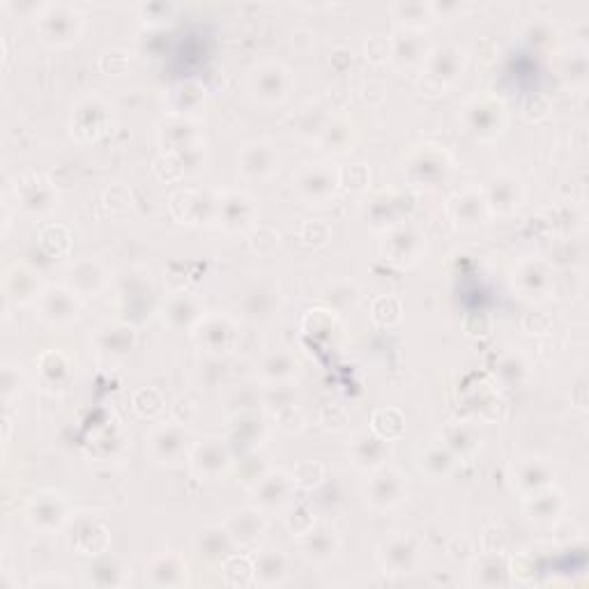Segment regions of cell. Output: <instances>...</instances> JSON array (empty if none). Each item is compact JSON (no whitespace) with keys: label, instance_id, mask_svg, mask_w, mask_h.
Returning a JSON list of instances; mask_svg holds the SVG:
<instances>
[{"label":"cell","instance_id":"6da1fadb","mask_svg":"<svg viewBox=\"0 0 589 589\" xmlns=\"http://www.w3.org/2000/svg\"><path fill=\"white\" fill-rule=\"evenodd\" d=\"M465 51L458 49L456 44H442L428 51L422 65V88L428 95L445 93L449 86L461 79L465 72Z\"/></svg>","mask_w":589,"mask_h":589},{"label":"cell","instance_id":"7a4b0ae2","mask_svg":"<svg viewBox=\"0 0 589 589\" xmlns=\"http://www.w3.org/2000/svg\"><path fill=\"white\" fill-rule=\"evenodd\" d=\"M461 122L472 139L481 143L495 141L507 125V111L500 99L491 95L472 97L461 113Z\"/></svg>","mask_w":589,"mask_h":589},{"label":"cell","instance_id":"3957f363","mask_svg":"<svg viewBox=\"0 0 589 589\" xmlns=\"http://www.w3.org/2000/svg\"><path fill=\"white\" fill-rule=\"evenodd\" d=\"M194 435L180 422H171L157 426L148 438V456L159 465H180L189 461L191 449H194Z\"/></svg>","mask_w":589,"mask_h":589},{"label":"cell","instance_id":"277c9868","mask_svg":"<svg viewBox=\"0 0 589 589\" xmlns=\"http://www.w3.org/2000/svg\"><path fill=\"white\" fill-rule=\"evenodd\" d=\"M122 323H141L150 316L155 304V283L143 270H132L120 279L118 288Z\"/></svg>","mask_w":589,"mask_h":589},{"label":"cell","instance_id":"5b68a950","mask_svg":"<svg viewBox=\"0 0 589 589\" xmlns=\"http://www.w3.org/2000/svg\"><path fill=\"white\" fill-rule=\"evenodd\" d=\"M40 37L51 47H67L79 40L83 30L81 12L70 5H47L35 21Z\"/></svg>","mask_w":589,"mask_h":589},{"label":"cell","instance_id":"8992f818","mask_svg":"<svg viewBox=\"0 0 589 589\" xmlns=\"http://www.w3.org/2000/svg\"><path fill=\"white\" fill-rule=\"evenodd\" d=\"M341 187V171L330 164H307L293 175L295 194L309 205L330 203Z\"/></svg>","mask_w":589,"mask_h":589},{"label":"cell","instance_id":"52a82bcc","mask_svg":"<svg viewBox=\"0 0 589 589\" xmlns=\"http://www.w3.org/2000/svg\"><path fill=\"white\" fill-rule=\"evenodd\" d=\"M191 334H194L198 346L203 348V353L214 357H226L240 343L237 323L231 316H224V313H205Z\"/></svg>","mask_w":589,"mask_h":589},{"label":"cell","instance_id":"ba28073f","mask_svg":"<svg viewBox=\"0 0 589 589\" xmlns=\"http://www.w3.org/2000/svg\"><path fill=\"white\" fill-rule=\"evenodd\" d=\"M81 295L67 286H49L37 300V316L49 327H70L81 316Z\"/></svg>","mask_w":589,"mask_h":589},{"label":"cell","instance_id":"9c48e42d","mask_svg":"<svg viewBox=\"0 0 589 589\" xmlns=\"http://www.w3.org/2000/svg\"><path fill=\"white\" fill-rule=\"evenodd\" d=\"M408 495V481L403 474L392 468V465H382L378 470H371V479L366 484V502L378 511H389L405 500Z\"/></svg>","mask_w":589,"mask_h":589},{"label":"cell","instance_id":"30bf717a","mask_svg":"<svg viewBox=\"0 0 589 589\" xmlns=\"http://www.w3.org/2000/svg\"><path fill=\"white\" fill-rule=\"evenodd\" d=\"M189 468L201 481H217L231 468V449L221 438H205L196 442L189 454Z\"/></svg>","mask_w":589,"mask_h":589},{"label":"cell","instance_id":"8fae6325","mask_svg":"<svg viewBox=\"0 0 589 589\" xmlns=\"http://www.w3.org/2000/svg\"><path fill=\"white\" fill-rule=\"evenodd\" d=\"M380 564L387 573H396V576H403V573H412L419 569L422 564V546L415 537L410 534H394L380 546Z\"/></svg>","mask_w":589,"mask_h":589},{"label":"cell","instance_id":"7c38bea8","mask_svg":"<svg viewBox=\"0 0 589 589\" xmlns=\"http://www.w3.org/2000/svg\"><path fill=\"white\" fill-rule=\"evenodd\" d=\"M293 88V76L281 63L265 60L251 72V90L265 104H281Z\"/></svg>","mask_w":589,"mask_h":589},{"label":"cell","instance_id":"4fadbf2b","mask_svg":"<svg viewBox=\"0 0 589 589\" xmlns=\"http://www.w3.org/2000/svg\"><path fill=\"white\" fill-rule=\"evenodd\" d=\"M424 251V235L417 231L415 226L408 224H396L387 231L385 240H382V254L389 263L405 267L417 263L419 256Z\"/></svg>","mask_w":589,"mask_h":589},{"label":"cell","instance_id":"5bb4252c","mask_svg":"<svg viewBox=\"0 0 589 589\" xmlns=\"http://www.w3.org/2000/svg\"><path fill=\"white\" fill-rule=\"evenodd\" d=\"M111 125V109L102 97L90 95L76 104L72 116V132L81 141H95Z\"/></svg>","mask_w":589,"mask_h":589},{"label":"cell","instance_id":"9a60e30c","mask_svg":"<svg viewBox=\"0 0 589 589\" xmlns=\"http://www.w3.org/2000/svg\"><path fill=\"white\" fill-rule=\"evenodd\" d=\"M70 509L58 493H40L30 500L26 509V520L33 530L42 534H53L67 523Z\"/></svg>","mask_w":589,"mask_h":589},{"label":"cell","instance_id":"2e32d148","mask_svg":"<svg viewBox=\"0 0 589 589\" xmlns=\"http://www.w3.org/2000/svg\"><path fill=\"white\" fill-rule=\"evenodd\" d=\"M217 217L221 226L231 233H244L256 226L258 208L256 201L244 191H228L219 198L217 203Z\"/></svg>","mask_w":589,"mask_h":589},{"label":"cell","instance_id":"e0dca14e","mask_svg":"<svg viewBox=\"0 0 589 589\" xmlns=\"http://www.w3.org/2000/svg\"><path fill=\"white\" fill-rule=\"evenodd\" d=\"M514 283L516 288L530 300H546L548 295H553L557 277L546 260L541 258H530L523 260L518 265V270L514 274Z\"/></svg>","mask_w":589,"mask_h":589},{"label":"cell","instance_id":"ac0fdd59","mask_svg":"<svg viewBox=\"0 0 589 589\" xmlns=\"http://www.w3.org/2000/svg\"><path fill=\"white\" fill-rule=\"evenodd\" d=\"M451 168L449 155L445 150L435 148V145H424L417 152H412L408 162H405V173L410 180L419 182V185H433V182L445 180Z\"/></svg>","mask_w":589,"mask_h":589},{"label":"cell","instance_id":"d6986e66","mask_svg":"<svg viewBox=\"0 0 589 589\" xmlns=\"http://www.w3.org/2000/svg\"><path fill=\"white\" fill-rule=\"evenodd\" d=\"M17 201L30 214H47L58 203L56 187L40 173H26L17 180Z\"/></svg>","mask_w":589,"mask_h":589},{"label":"cell","instance_id":"ffe728a7","mask_svg":"<svg viewBox=\"0 0 589 589\" xmlns=\"http://www.w3.org/2000/svg\"><path fill=\"white\" fill-rule=\"evenodd\" d=\"M295 479L293 474H286L283 470H267L260 477L251 491H254V500L260 509H283L293 500L295 495Z\"/></svg>","mask_w":589,"mask_h":589},{"label":"cell","instance_id":"44dd1931","mask_svg":"<svg viewBox=\"0 0 589 589\" xmlns=\"http://www.w3.org/2000/svg\"><path fill=\"white\" fill-rule=\"evenodd\" d=\"M237 166H240V173L247 180L265 182V180H270V178H274V175H277L279 155L270 143L254 141V143H247L240 150Z\"/></svg>","mask_w":589,"mask_h":589},{"label":"cell","instance_id":"7402d4cb","mask_svg":"<svg viewBox=\"0 0 589 589\" xmlns=\"http://www.w3.org/2000/svg\"><path fill=\"white\" fill-rule=\"evenodd\" d=\"M205 316V307L201 297L187 290L173 293L164 304V320L166 325L175 332H194L196 325Z\"/></svg>","mask_w":589,"mask_h":589},{"label":"cell","instance_id":"603a6c76","mask_svg":"<svg viewBox=\"0 0 589 589\" xmlns=\"http://www.w3.org/2000/svg\"><path fill=\"white\" fill-rule=\"evenodd\" d=\"M95 353L111 362L125 359L136 346V332L129 323H106L97 330L93 339Z\"/></svg>","mask_w":589,"mask_h":589},{"label":"cell","instance_id":"cb8c5ba5","mask_svg":"<svg viewBox=\"0 0 589 589\" xmlns=\"http://www.w3.org/2000/svg\"><path fill=\"white\" fill-rule=\"evenodd\" d=\"M67 288H72L76 295L88 297L102 293L109 283V274H106V267L99 263L97 258H79L67 267Z\"/></svg>","mask_w":589,"mask_h":589},{"label":"cell","instance_id":"d4e9b609","mask_svg":"<svg viewBox=\"0 0 589 589\" xmlns=\"http://www.w3.org/2000/svg\"><path fill=\"white\" fill-rule=\"evenodd\" d=\"M159 139H162L168 157H180L203 148L201 129L191 118H173L171 122H166Z\"/></svg>","mask_w":589,"mask_h":589},{"label":"cell","instance_id":"484cf974","mask_svg":"<svg viewBox=\"0 0 589 589\" xmlns=\"http://www.w3.org/2000/svg\"><path fill=\"white\" fill-rule=\"evenodd\" d=\"M297 543H300L302 555L307 557L309 562H316V564L330 562L332 557H336V553L341 550L339 532L327 523H316L309 532H304L297 537Z\"/></svg>","mask_w":589,"mask_h":589},{"label":"cell","instance_id":"4316f807","mask_svg":"<svg viewBox=\"0 0 589 589\" xmlns=\"http://www.w3.org/2000/svg\"><path fill=\"white\" fill-rule=\"evenodd\" d=\"M392 440L382 438L376 431H362L355 435L353 445H350V456L359 470H378L387 465V458L392 456Z\"/></svg>","mask_w":589,"mask_h":589},{"label":"cell","instance_id":"83f0119b","mask_svg":"<svg viewBox=\"0 0 589 589\" xmlns=\"http://www.w3.org/2000/svg\"><path fill=\"white\" fill-rule=\"evenodd\" d=\"M511 481L520 495L530 497L553 484V468L543 458H520L511 470Z\"/></svg>","mask_w":589,"mask_h":589},{"label":"cell","instance_id":"f1b7e54d","mask_svg":"<svg viewBox=\"0 0 589 589\" xmlns=\"http://www.w3.org/2000/svg\"><path fill=\"white\" fill-rule=\"evenodd\" d=\"M5 300L12 304L37 302L42 295V279L33 267L14 265L5 274Z\"/></svg>","mask_w":589,"mask_h":589},{"label":"cell","instance_id":"f546056e","mask_svg":"<svg viewBox=\"0 0 589 589\" xmlns=\"http://www.w3.org/2000/svg\"><path fill=\"white\" fill-rule=\"evenodd\" d=\"M484 196L491 214H511L518 210L520 201H523V185H520V180H516L514 175L500 173L488 180Z\"/></svg>","mask_w":589,"mask_h":589},{"label":"cell","instance_id":"4dcf8cb0","mask_svg":"<svg viewBox=\"0 0 589 589\" xmlns=\"http://www.w3.org/2000/svg\"><path fill=\"white\" fill-rule=\"evenodd\" d=\"M440 442L445 445L456 461H472L481 449L479 428L470 422H451L440 431Z\"/></svg>","mask_w":589,"mask_h":589},{"label":"cell","instance_id":"1f68e13d","mask_svg":"<svg viewBox=\"0 0 589 589\" xmlns=\"http://www.w3.org/2000/svg\"><path fill=\"white\" fill-rule=\"evenodd\" d=\"M224 527L231 534L235 546L256 548L267 530V523L263 514H260V509H240L226 520Z\"/></svg>","mask_w":589,"mask_h":589},{"label":"cell","instance_id":"d6a6232c","mask_svg":"<svg viewBox=\"0 0 589 589\" xmlns=\"http://www.w3.org/2000/svg\"><path fill=\"white\" fill-rule=\"evenodd\" d=\"M187 571L185 557L178 553H162L145 566V580L155 587H180L187 583Z\"/></svg>","mask_w":589,"mask_h":589},{"label":"cell","instance_id":"836d02e7","mask_svg":"<svg viewBox=\"0 0 589 589\" xmlns=\"http://www.w3.org/2000/svg\"><path fill=\"white\" fill-rule=\"evenodd\" d=\"M428 56L426 40L419 30H408L403 28L401 33L394 35L392 40V53H389V60L399 67V70H412V67L424 65Z\"/></svg>","mask_w":589,"mask_h":589},{"label":"cell","instance_id":"e575fe53","mask_svg":"<svg viewBox=\"0 0 589 589\" xmlns=\"http://www.w3.org/2000/svg\"><path fill=\"white\" fill-rule=\"evenodd\" d=\"M240 304H242L244 316L251 320L270 318L281 304L279 288L274 286L272 281H258L247 290V293H244Z\"/></svg>","mask_w":589,"mask_h":589},{"label":"cell","instance_id":"d590c367","mask_svg":"<svg viewBox=\"0 0 589 589\" xmlns=\"http://www.w3.org/2000/svg\"><path fill=\"white\" fill-rule=\"evenodd\" d=\"M451 214H454L456 224L463 228H477L484 224V221L491 217L484 191L479 189L461 191V194L454 198V203H451Z\"/></svg>","mask_w":589,"mask_h":589},{"label":"cell","instance_id":"8d00e7d4","mask_svg":"<svg viewBox=\"0 0 589 589\" xmlns=\"http://www.w3.org/2000/svg\"><path fill=\"white\" fill-rule=\"evenodd\" d=\"M70 543L81 555H99L109 546V532L97 518L83 516L72 527Z\"/></svg>","mask_w":589,"mask_h":589},{"label":"cell","instance_id":"74e56055","mask_svg":"<svg viewBox=\"0 0 589 589\" xmlns=\"http://www.w3.org/2000/svg\"><path fill=\"white\" fill-rule=\"evenodd\" d=\"M196 553L201 560L205 562H212V564H224L228 557L233 555V548L235 543L231 539V534H228L226 527L221 525H212V527H205V530L196 537Z\"/></svg>","mask_w":589,"mask_h":589},{"label":"cell","instance_id":"f35d334b","mask_svg":"<svg viewBox=\"0 0 589 589\" xmlns=\"http://www.w3.org/2000/svg\"><path fill=\"white\" fill-rule=\"evenodd\" d=\"M564 509H566L564 495L553 486H548L539 493L525 497L527 516H530L534 523H539V525L555 523V520L564 514Z\"/></svg>","mask_w":589,"mask_h":589},{"label":"cell","instance_id":"ab89813d","mask_svg":"<svg viewBox=\"0 0 589 589\" xmlns=\"http://www.w3.org/2000/svg\"><path fill=\"white\" fill-rule=\"evenodd\" d=\"M300 373V359L295 353H290L288 348L272 350L270 355H265L263 364H260V378L267 385H279V382H293Z\"/></svg>","mask_w":589,"mask_h":589},{"label":"cell","instance_id":"60d3db41","mask_svg":"<svg viewBox=\"0 0 589 589\" xmlns=\"http://www.w3.org/2000/svg\"><path fill=\"white\" fill-rule=\"evenodd\" d=\"M228 440L240 449H254L265 440V422L256 412L233 415V422L228 426Z\"/></svg>","mask_w":589,"mask_h":589},{"label":"cell","instance_id":"b9f144b4","mask_svg":"<svg viewBox=\"0 0 589 589\" xmlns=\"http://www.w3.org/2000/svg\"><path fill=\"white\" fill-rule=\"evenodd\" d=\"M254 578L260 585H283L288 578V557L279 550H263L256 555L254 562Z\"/></svg>","mask_w":589,"mask_h":589},{"label":"cell","instance_id":"7bdbcfd3","mask_svg":"<svg viewBox=\"0 0 589 589\" xmlns=\"http://www.w3.org/2000/svg\"><path fill=\"white\" fill-rule=\"evenodd\" d=\"M318 143L330 152H348L353 150L355 143V125L346 118H330L323 134L318 136Z\"/></svg>","mask_w":589,"mask_h":589},{"label":"cell","instance_id":"ee69618b","mask_svg":"<svg viewBox=\"0 0 589 589\" xmlns=\"http://www.w3.org/2000/svg\"><path fill=\"white\" fill-rule=\"evenodd\" d=\"M456 463L458 461L454 458V454H451V451L442 445L440 440L431 442V445H428L422 454V470L435 481L447 479L449 474L456 470Z\"/></svg>","mask_w":589,"mask_h":589},{"label":"cell","instance_id":"f6af8a7d","mask_svg":"<svg viewBox=\"0 0 589 589\" xmlns=\"http://www.w3.org/2000/svg\"><path fill=\"white\" fill-rule=\"evenodd\" d=\"M40 378L49 389H63L72 378V362L65 353H47L40 359Z\"/></svg>","mask_w":589,"mask_h":589},{"label":"cell","instance_id":"bcb514c9","mask_svg":"<svg viewBox=\"0 0 589 589\" xmlns=\"http://www.w3.org/2000/svg\"><path fill=\"white\" fill-rule=\"evenodd\" d=\"M497 378L504 387H520L530 380V362L523 353H507L497 362Z\"/></svg>","mask_w":589,"mask_h":589},{"label":"cell","instance_id":"7dc6e473","mask_svg":"<svg viewBox=\"0 0 589 589\" xmlns=\"http://www.w3.org/2000/svg\"><path fill=\"white\" fill-rule=\"evenodd\" d=\"M88 578L93 585L99 587H116L125 585L127 580V569L118 557H99V560L90 566Z\"/></svg>","mask_w":589,"mask_h":589},{"label":"cell","instance_id":"c3c4849f","mask_svg":"<svg viewBox=\"0 0 589 589\" xmlns=\"http://www.w3.org/2000/svg\"><path fill=\"white\" fill-rule=\"evenodd\" d=\"M263 405L272 412L274 417L286 415V412L297 410V389L290 382H279L263 389Z\"/></svg>","mask_w":589,"mask_h":589},{"label":"cell","instance_id":"681fc988","mask_svg":"<svg viewBox=\"0 0 589 589\" xmlns=\"http://www.w3.org/2000/svg\"><path fill=\"white\" fill-rule=\"evenodd\" d=\"M226 405L233 410V415L254 412L258 405H263V392L256 385H251V382H240V385L228 389Z\"/></svg>","mask_w":589,"mask_h":589},{"label":"cell","instance_id":"f907efd6","mask_svg":"<svg viewBox=\"0 0 589 589\" xmlns=\"http://www.w3.org/2000/svg\"><path fill=\"white\" fill-rule=\"evenodd\" d=\"M205 90L196 83H182L171 90V109L175 118H187V113H194L203 104Z\"/></svg>","mask_w":589,"mask_h":589},{"label":"cell","instance_id":"816d5d0a","mask_svg":"<svg viewBox=\"0 0 589 589\" xmlns=\"http://www.w3.org/2000/svg\"><path fill=\"white\" fill-rule=\"evenodd\" d=\"M474 580H477L479 585H486V587L509 583L507 560H502V557H497V555L484 557V560L477 564V569H474Z\"/></svg>","mask_w":589,"mask_h":589},{"label":"cell","instance_id":"f5cc1de1","mask_svg":"<svg viewBox=\"0 0 589 589\" xmlns=\"http://www.w3.org/2000/svg\"><path fill=\"white\" fill-rule=\"evenodd\" d=\"M323 300H325V304H330L334 311L353 309L355 304L359 302V288L350 281H336L325 290Z\"/></svg>","mask_w":589,"mask_h":589},{"label":"cell","instance_id":"db71d44e","mask_svg":"<svg viewBox=\"0 0 589 589\" xmlns=\"http://www.w3.org/2000/svg\"><path fill=\"white\" fill-rule=\"evenodd\" d=\"M394 14H396V19H399L403 24V28L419 30V28H424L428 21H431L433 10H431V5H424V3H396Z\"/></svg>","mask_w":589,"mask_h":589},{"label":"cell","instance_id":"11a10c76","mask_svg":"<svg viewBox=\"0 0 589 589\" xmlns=\"http://www.w3.org/2000/svg\"><path fill=\"white\" fill-rule=\"evenodd\" d=\"M399 196L396 194H382V196H378L376 201L371 203V219H373V224L376 226H382V228H392V226H396L399 224V221H396V217H399Z\"/></svg>","mask_w":589,"mask_h":589},{"label":"cell","instance_id":"9f6ffc18","mask_svg":"<svg viewBox=\"0 0 589 589\" xmlns=\"http://www.w3.org/2000/svg\"><path fill=\"white\" fill-rule=\"evenodd\" d=\"M316 507L325 514H336L346 507V493H343V486L339 481H332V484H323L318 488L316 497H313Z\"/></svg>","mask_w":589,"mask_h":589},{"label":"cell","instance_id":"6f0895ef","mask_svg":"<svg viewBox=\"0 0 589 589\" xmlns=\"http://www.w3.org/2000/svg\"><path fill=\"white\" fill-rule=\"evenodd\" d=\"M373 431L387 440L399 438V435L403 433V415L394 408L378 410L376 417H373Z\"/></svg>","mask_w":589,"mask_h":589},{"label":"cell","instance_id":"680465c9","mask_svg":"<svg viewBox=\"0 0 589 589\" xmlns=\"http://www.w3.org/2000/svg\"><path fill=\"white\" fill-rule=\"evenodd\" d=\"M226 376H228L226 357L208 355L205 357V362L201 364V369H198V378H201L203 385L208 387H219Z\"/></svg>","mask_w":589,"mask_h":589},{"label":"cell","instance_id":"91938a15","mask_svg":"<svg viewBox=\"0 0 589 589\" xmlns=\"http://www.w3.org/2000/svg\"><path fill=\"white\" fill-rule=\"evenodd\" d=\"M14 392H19V366L5 364V369H3V394H5V401H10Z\"/></svg>","mask_w":589,"mask_h":589},{"label":"cell","instance_id":"94428289","mask_svg":"<svg viewBox=\"0 0 589 589\" xmlns=\"http://www.w3.org/2000/svg\"><path fill=\"white\" fill-rule=\"evenodd\" d=\"M571 83H585L587 79V60H585V53L578 51V53H571Z\"/></svg>","mask_w":589,"mask_h":589}]
</instances>
